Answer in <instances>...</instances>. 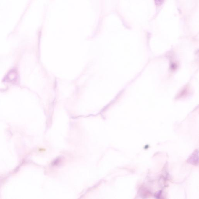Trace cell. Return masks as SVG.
Instances as JSON below:
<instances>
[{"mask_svg":"<svg viewBox=\"0 0 199 199\" xmlns=\"http://www.w3.org/2000/svg\"><path fill=\"white\" fill-rule=\"evenodd\" d=\"M164 1V0H154V2L156 6H159L162 4Z\"/></svg>","mask_w":199,"mask_h":199,"instance_id":"1","label":"cell"}]
</instances>
